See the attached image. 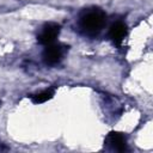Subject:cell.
I'll return each mask as SVG.
<instances>
[{
	"mask_svg": "<svg viewBox=\"0 0 153 153\" xmlns=\"http://www.w3.org/2000/svg\"><path fill=\"white\" fill-rule=\"evenodd\" d=\"M106 22V14L100 8H88L85 10L78 20L80 31L87 36L98 35L104 27Z\"/></svg>",
	"mask_w": 153,
	"mask_h": 153,
	"instance_id": "1",
	"label": "cell"
},
{
	"mask_svg": "<svg viewBox=\"0 0 153 153\" xmlns=\"http://www.w3.org/2000/svg\"><path fill=\"white\" fill-rule=\"evenodd\" d=\"M65 51H66V47H63L62 44H55V43L48 44L42 54L44 63L48 66H54V65L59 63L61 61Z\"/></svg>",
	"mask_w": 153,
	"mask_h": 153,
	"instance_id": "2",
	"label": "cell"
},
{
	"mask_svg": "<svg viewBox=\"0 0 153 153\" xmlns=\"http://www.w3.org/2000/svg\"><path fill=\"white\" fill-rule=\"evenodd\" d=\"M61 30V26L56 23H48L42 27V31L39 32V35L37 36V41L41 44L48 45L54 43V41L56 39V37L59 36Z\"/></svg>",
	"mask_w": 153,
	"mask_h": 153,
	"instance_id": "3",
	"label": "cell"
},
{
	"mask_svg": "<svg viewBox=\"0 0 153 153\" xmlns=\"http://www.w3.org/2000/svg\"><path fill=\"white\" fill-rule=\"evenodd\" d=\"M105 142L114 151H117V152H124V151H127V140H126V136L122 133L111 131L106 136Z\"/></svg>",
	"mask_w": 153,
	"mask_h": 153,
	"instance_id": "4",
	"label": "cell"
},
{
	"mask_svg": "<svg viewBox=\"0 0 153 153\" xmlns=\"http://www.w3.org/2000/svg\"><path fill=\"white\" fill-rule=\"evenodd\" d=\"M108 35L115 44H121L127 35V25L123 22H116L110 26Z\"/></svg>",
	"mask_w": 153,
	"mask_h": 153,
	"instance_id": "5",
	"label": "cell"
},
{
	"mask_svg": "<svg viewBox=\"0 0 153 153\" xmlns=\"http://www.w3.org/2000/svg\"><path fill=\"white\" fill-rule=\"evenodd\" d=\"M53 96H54V91L49 88V90H44V91H42V92H39V93L32 94L30 98H31L32 103H35V104H41V103H44V102L49 100Z\"/></svg>",
	"mask_w": 153,
	"mask_h": 153,
	"instance_id": "6",
	"label": "cell"
},
{
	"mask_svg": "<svg viewBox=\"0 0 153 153\" xmlns=\"http://www.w3.org/2000/svg\"><path fill=\"white\" fill-rule=\"evenodd\" d=\"M7 149H8V148L5 146V143L0 142V152H1V151H7Z\"/></svg>",
	"mask_w": 153,
	"mask_h": 153,
	"instance_id": "7",
	"label": "cell"
},
{
	"mask_svg": "<svg viewBox=\"0 0 153 153\" xmlns=\"http://www.w3.org/2000/svg\"><path fill=\"white\" fill-rule=\"evenodd\" d=\"M0 104H1V102H0Z\"/></svg>",
	"mask_w": 153,
	"mask_h": 153,
	"instance_id": "8",
	"label": "cell"
}]
</instances>
